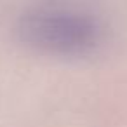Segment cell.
I'll list each match as a JSON object with an SVG mask.
<instances>
[{
	"instance_id": "1",
	"label": "cell",
	"mask_w": 127,
	"mask_h": 127,
	"mask_svg": "<svg viewBox=\"0 0 127 127\" xmlns=\"http://www.w3.org/2000/svg\"><path fill=\"white\" fill-rule=\"evenodd\" d=\"M21 38L32 47L54 56L80 58L96 52L104 38L103 23L78 9L37 7L26 12L19 23Z\"/></svg>"
}]
</instances>
